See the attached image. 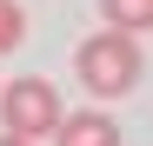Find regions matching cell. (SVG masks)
Masks as SVG:
<instances>
[{"instance_id":"obj_5","label":"cell","mask_w":153,"mask_h":146,"mask_svg":"<svg viewBox=\"0 0 153 146\" xmlns=\"http://www.w3.org/2000/svg\"><path fill=\"white\" fill-rule=\"evenodd\" d=\"M20 40H27V13H20L13 0H0V53H13Z\"/></svg>"},{"instance_id":"obj_2","label":"cell","mask_w":153,"mask_h":146,"mask_svg":"<svg viewBox=\"0 0 153 146\" xmlns=\"http://www.w3.org/2000/svg\"><path fill=\"white\" fill-rule=\"evenodd\" d=\"M60 86L47 80V73H13L7 86H0V133H13V139H53L60 126Z\"/></svg>"},{"instance_id":"obj_3","label":"cell","mask_w":153,"mask_h":146,"mask_svg":"<svg viewBox=\"0 0 153 146\" xmlns=\"http://www.w3.org/2000/svg\"><path fill=\"white\" fill-rule=\"evenodd\" d=\"M53 146H120V126H113L100 106H87V113H60Z\"/></svg>"},{"instance_id":"obj_4","label":"cell","mask_w":153,"mask_h":146,"mask_svg":"<svg viewBox=\"0 0 153 146\" xmlns=\"http://www.w3.org/2000/svg\"><path fill=\"white\" fill-rule=\"evenodd\" d=\"M100 13H107L113 33H133V40L153 27V0H100Z\"/></svg>"},{"instance_id":"obj_6","label":"cell","mask_w":153,"mask_h":146,"mask_svg":"<svg viewBox=\"0 0 153 146\" xmlns=\"http://www.w3.org/2000/svg\"><path fill=\"white\" fill-rule=\"evenodd\" d=\"M0 146H27V139H13V133H0Z\"/></svg>"},{"instance_id":"obj_1","label":"cell","mask_w":153,"mask_h":146,"mask_svg":"<svg viewBox=\"0 0 153 146\" xmlns=\"http://www.w3.org/2000/svg\"><path fill=\"white\" fill-rule=\"evenodd\" d=\"M73 73H80V86L93 93V100H120V93H133V86H140L146 53H140V40H133V33L100 27V33H87V40H80Z\"/></svg>"}]
</instances>
